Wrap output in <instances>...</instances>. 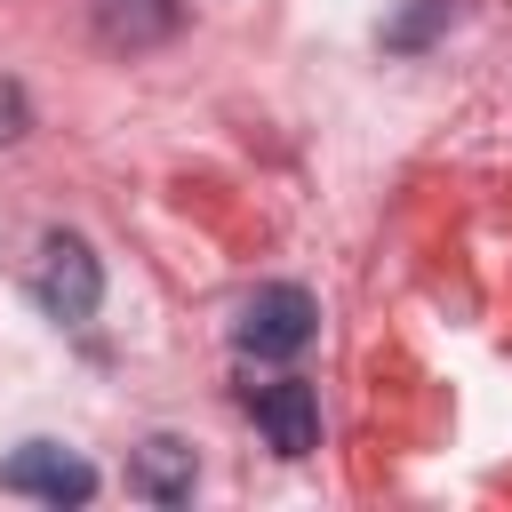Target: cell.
Listing matches in <instances>:
<instances>
[{
    "label": "cell",
    "mask_w": 512,
    "mask_h": 512,
    "mask_svg": "<svg viewBox=\"0 0 512 512\" xmlns=\"http://www.w3.org/2000/svg\"><path fill=\"white\" fill-rule=\"evenodd\" d=\"M312 328H320V312H312V296L296 280H272V288H256L240 304V344L256 360H296L312 344Z\"/></svg>",
    "instance_id": "6da1fadb"
},
{
    "label": "cell",
    "mask_w": 512,
    "mask_h": 512,
    "mask_svg": "<svg viewBox=\"0 0 512 512\" xmlns=\"http://www.w3.org/2000/svg\"><path fill=\"white\" fill-rule=\"evenodd\" d=\"M40 304H48V320H88L96 304H104V264L88 256V240L80 232H48L40 240Z\"/></svg>",
    "instance_id": "7a4b0ae2"
},
{
    "label": "cell",
    "mask_w": 512,
    "mask_h": 512,
    "mask_svg": "<svg viewBox=\"0 0 512 512\" xmlns=\"http://www.w3.org/2000/svg\"><path fill=\"white\" fill-rule=\"evenodd\" d=\"M0 488L8 496H32V504H88L96 496V464L56 448V440H24L8 464H0Z\"/></svg>",
    "instance_id": "3957f363"
},
{
    "label": "cell",
    "mask_w": 512,
    "mask_h": 512,
    "mask_svg": "<svg viewBox=\"0 0 512 512\" xmlns=\"http://www.w3.org/2000/svg\"><path fill=\"white\" fill-rule=\"evenodd\" d=\"M248 408H256V432H264L280 456H312V448H320V392H312L304 376H272V384H256Z\"/></svg>",
    "instance_id": "277c9868"
},
{
    "label": "cell",
    "mask_w": 512,
    "mask_h": 512,
    "mask_svg": "<svg viewBox=\"0 0 512 512\" xmlns=\"http://www.w3.org/2000/svg\"><path fill=\"white\" fill-rule=\"evenodd\" d=\"M184 8H192V0H88L96 40H104V48H128V56L176 40V32H184Z\"/></svg>",
    "instance_id": "5b68a950"
},
{
    "label": "cell",
    "mask_w": 512,
    "mask_h": 512,
    "mask_svg": "<svg viewBox=\"0 0 512 512\" xmlns=\"http://www.w3.org/2000/svg\"><path fill=\"white\" fill-rule=\"evenodd\" d=\"M192 480H200V464H192V448H184L176 432H152V440L128 456V488H136L144 504H192Z\"/></svg>",
    "instance_id": "8992f818"
},
{
    "label": "cell",
    "mask_w": 512,
    "mask_h": 512,
    "mask_svg": "<svg viewBox=\"0 0 512 512\" xmlns=\"http://www.w3.org/2000/svg\"><path fill=\"white\" fill-rule=\"evenodd\" d=\"M440 16H448V0H416V8L400 16V24H384V48H424Z\"/></svg>",
    "instance_id": "52a82bcc"
},
{
    "label": "cell",
    "mask_w": 512,
    "mask_h": 512,
    "mask_svg": "<svg viewBox=\"0 0 512 512\" xmlns=\"http://www.w3.org/2000/svg\"><path fill=\"white\" fill-rule=\"evenodd\" d=\"M24 128H32V96H24L16 80H0V144H16Z\"/></svg>",
    "instance_id": "ba28073f"
}]
</instances>
